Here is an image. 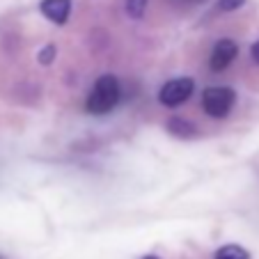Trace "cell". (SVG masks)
Masks as SVG:
<instances>
[{
  "label": "cell",
  "instance_id": "6da1fadb",
  "mask_svg": "<svg viewBox=\"0 0 259 259\" xmlns=\"http://www.w3.org/2000/svg\"><path fill=\"white\" fill-rule=\"evenodd\" d=\"M119 94H122V90H119L117 76L103 73L94 83L92 92H90L88 101H85V108L92 115H108L119 103Z\"/></svg>",
  "mask_w": 259,
  "mask_h": 259
},
{
  "label": "cell",
  "instance_id": "7a4b0ae2",
  "mask_svg": "<svg viewBox=\"0 0 259 259\" xmlns=\"http://www.w3.org/2000/svg\"><path fill=\"white\" fill-rule=\"evenodd\" d=\"M236 103V92L232 88H206L202 92V108L209 117L225 119Z\"/></svg>",
  "mask_w": 259,
  "mask_h": 259
},
{
  "label": "cell",
  "instance_id": "3957f363",
  "mask_svg": "<svg viewBox=\"0 0 259 259\" xmlns=\"http://www.w3.org/2000/svg\"><path fill=\"white\" fill-rule=\"evenodd\" d=\"M193 90H195L193 78H186V76H184V78H172L161 88V92H158V101L167 108H177V106H181V103H186L188 99H191Z\"/></svg>",
  "mask_w": 259,
  "mask_h": 259
},
{
  "label": "cell",
  "instance_id": "277c9868",
  "mask_svg": "<svg viewBox=\"0 0 259 259\" xmlns=\"http://www.w3.org/2000/svg\"><path fill=\"white\" fill-rule=\"evenodd\" d=\"M236 55H239V44H236L234 39H220L218 44L213 46V51H211V58H209L211 71H223V69H227L234 62Z\"/></svg>",
  "mask_w": 259,
  "mask_h": 259
},
{
  "label": "cell",
  "instance_id": "5b68a950",
  "mask_svg": "<svg viewBox=\"0 0 259 259\" xmlns=\"http://www.w3.org/2000/svg\"><path fill=\"white\" fill-rule=\"evenodd\" d=\"M39 12L55 25H64L71 14V0H41Z\"/></svg>",
  "mask_w": 259,
  "mask_h": 259
},
{
  "label": "cell",
  "instance_id": "8992f818",
  "mask_svg": "<svg viewBox=\"0 0 259 259\" xmlns=\"http://www.w3.org/2000/svg\"><path fill=\"white\" fill-rule=\"evenodd\" d=\"M213 259H250L248 250L241 248L236 243H230V245H223V248L215 250Z\"/></svg>",
  "mask_w": 259,
  "mask_h": 259
},
{
  "label": "cell",
  "instance_id": "52a82bcc",
  "mask_svg": "<svg viewBox=\"0 0 259 259\" xmlns=\"http://www.w3.org/2000/svg\"><path fill=\"white\" fill-rule=\"evenodd\" d=\"M149 0H126V12L131 19H142Z\"/></svg>",
  "mask_w": 259,
  "mask_h": 259
},
{
  "label": "cell",
  "instance_id": "ba28073f",
  "mask_svg": "<svg viewBox=\"0 0 259 259\" xmlns=\"http://www.w3.org/2000/svg\"><path fill=\"white\" fill-rule=\"evenodd\" d=\"M55 53H58V51H55L53 44L44 46V49L39 51V62L41 64H51V62H53V58H55Z\"/></svg>",
  "mask_w": 259,
  "mask_h": 259
},
{
  "label": "cell",
  "instance_id": "9c48e42d",
  "mask_svg": "<svg viewBox=\"0 0 259 259\" xmlns=\"http://www.w3.org/2000/svg\"><path fill=\"white\" fill-rule=\"evenodd\" d=\"M245 0H218V7L220 12H234L239 10V7H243Z\"/></svg>",
  "mask_w": 259,
  "mask_h": 259
},
{
  "label": "cell",
  "instance_id": "30bf717a",
  "mask_svg": "<svg viewBox=\"0 0 259 259\" xmlns=\"http://www.w3.org/2000/svg\"><path fill=\"white\" fill-rule=\"evenodd\" d=\"M250 55H252V60L259 64V39L252 44V49H250Z\"/></svg>",
  "mask_w": 259,
  "mask_h": 259
},
{
  "label": "cell",
  "instance_id": "8fae6325",
  "mask_svg": "<svg viewBox=\"0 0 259 259\" xmlns=\"http://www.w3.org/2000/svg\"><path fill=\"white\" fill-rule=\"evenodd\" d=\"M145 259H158V257H154V254H147V257Z\"/></svg>",
  "mask_w": 259,
  "mask_h": 259
}]
</instances>
